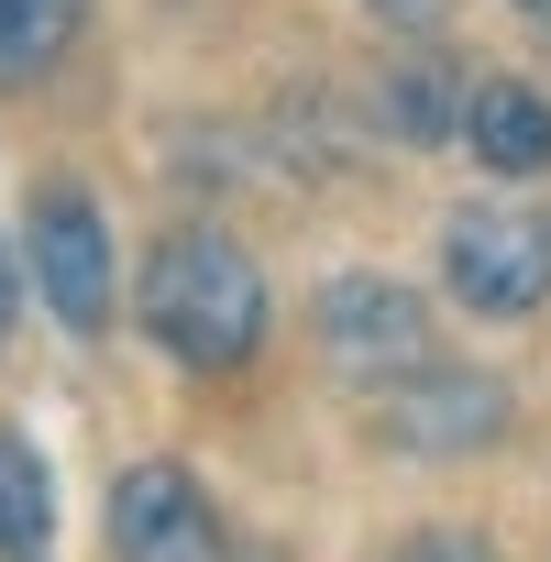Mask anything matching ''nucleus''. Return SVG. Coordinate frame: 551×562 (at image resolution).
<instances>
[{"instance_id": "9", "label": "nucleus", "mask_w": 551, "mask_h": 562, "mask_svg": "<svg viewBox=\"0 0 551 562\" xmlns=\"http://www.w3.org/2000/svg\"><path fill=\"white\" fill-rule=\"evenodd\" d=\"M375 122H386L397 144H441V133H463V89H452V67H441V56L386 67V78H375Z\"/></svg>"}, {"instance_id": "5", "label": "nucleus", "mask_w": 551, "mask_h": 562, "mask_svg": "<svg viewBox=\"0 0 551 562\" xmlns=\"http://www.w3.org/2000/svg\"><path fill=\"white\" fill-rule=\"evenodd\" d=\"M507 430V386L474 375V364H419L408 386L375 397V441L408 452V463H463V452H496Z\"/></svg>"}, {"instance_id": "4", "label": "nucleus", "mask_w": 551, "mask_h": 562, "mask_svg": "<svg viewBox=\"0 0 551 562\" xmlns=\"http://www.w3.org/2000/svg\"><path fill=\"white\" fill-rule=\"evenodd\" d=\"M23 254H34V288L67 331H111V221L78 177H34L23 199Z\"/></svg>"}, {"instance_id": "3", "label": "nucleus", "mask_w": 551, "mask_h": 562, "mask_svg": "<svg viewBox=\"0 0 551 562\" xmlns=\"http://www.w3.org/2000/svg\"><path fill=\"white\" fill-rule=\"evenodd\" d=\"M441 288L474 321H529L551 299V221L529 199H474L441 221Z\"/></svg>"}, {"instance_id": "13", "label": "nucleus", "mask_w": 551, "mask_h": 562, "mask_svg": "<svg viewBox=\"0 0 551 562\" xmlns=\"http://www.w3.org/2000/svg\"><path fill=\"white\" fill-rule=\"evenodd\" d=\"M0 331H12V254H0Z\"/></svg>"}, {"instance_id": "2", "label": "nucleus", "mask_w": 551, "mask_h": 562, "mask_svg": "<svg viewBox=\"0 0 551 562\" xmlns=\"http://www.w3.org/2000/svg\"><path fill=\"white\" fill-rule=\"evenodd\" d=\"M310 342H321V364H331L342 386L386 397V386H408V375L430 364V299L408 288V276H375V265H353V276H331V288H321V310H310Z\"/></svg>"}, {"instance_id": "8", "label": "nucleus", "mask_w": 551, "mask_h": 562, "mask_svg": "<svg viewBox=\"0 0 551 562\" xmlns=\"http://www.w3.org/2000/svg\"><path fill=\"white\" fill-rule=\"evenodd\" d=\"M56 551V474L23 430H0V562H45Z\"/></svg>"}, {"instance_id": "15", "label": "nucleus", "mask_w": 551, "mask_h": 562, "mask_svg": "<svg viewBox=\"0 0 551 562\" xmlns=\"http://www.w3.org/2000/svg\"><path fill=\"white\" fill-rule=\"evenodd\" d=\"M254 562H276V551H254Z\"/></svg>"}, {"instance_id": "6", "label": "nucleus", "mask_w": 551, "mask_h": 562, "mask_svg": "<svg viewBox=\"0 0 551 562\" xmlns=\"http://www.w3.org/2000/svg\"><path fill=\"white\" fill-rule=\"evenodd\" d=\"M111 562H232V540L177 463H133L111 485Z\"/></svg>"}, {"instance_id": "7", "label": "nucleus", "mask_w": 551, "mask_h": 562, "mask_svg": "<svg viewBox=\"0 0 551 562\" xmlns=\"http://www.w3.org/2000/svg\"><path fill=\"white\" fill-rule=\"evenodd\" d=\"M463 144L485 155V177H540L551 166V100L529 78H474L463 89Z\"/></svg>"}, {"instance_id": "10", "label": "nucleus", "mask_w": 551, "mask_h": 562, "mask_svg": "<svg viewBox=\"0 0 551 562\" xmlns=\"http://www.w3.org/2000/svg\"><path fill=\"white\" fill-rule=\"evenodd\" d=\"M78 34V0H0V78H34Z\"/></svg>"}, {"instance_id": "12", "label": "nucleus", "mask_w": 551, "mask_h": 562, "mask_svg": "<svg viewBox=\"0 0 551 562\" xmlns=\"http://www.w3.org/2000/svg\"><path fill=\"white\" fill-rule=\"evenodd\" d=\"M364 12H375V23H397V34H430L452 0H364Z\"/></svg>"}, {"instance_id": "11", "label": "nucleus", "mask_w": 551, "mask_h": 562, "mask_svg": "<svg viewBox=\"0 0 551 562\" xmlns=\"http://www.w3.org/2000/svg\"><path fill=\"white\" fill-rule=\"evenodd\" d=\"M397 562H496V551H485L474 529H419V540H408Z\"/></svg>"}, {"instance_id": "14", "label": "nucleus", "mask_w": 551, "mask_h": 562, "mask_svg": "<svg viewBox=\"0 0 551 562\" xmlns=\"http://www.w3.org/2000/svg\"><path fill=\"white\" fill-rule=\"evenodd\" d=\"M518 12H551V0H518Z\"/></svg>"}, {"instance_id": "1", "label": "nucleus", "mask_w": 551, "mask_h": 562, "mask_svg": "<svg viewBox=\"0 0 551 562\" xmlns=\"http://www.w3.org/2000/svg\"><path fill=\"white\" fill-rule=\"evenodd\" d=\"M265 265L232 243V232H166L144 254V342L177 353L188 375H243L265 353Z\"/></svg>"}]
</instances>
